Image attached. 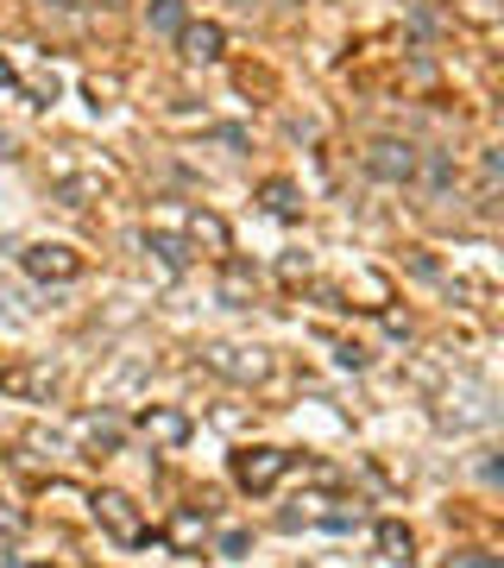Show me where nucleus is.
<instances>
[{
  "instance_id": "nucleus-21",
  "label": "nucleus",
  "mask_w": 504,
  "mask_h": 568,
  "mask_svg": "<svg viewBox=\"0 0 504 568\" xmlns=\"http://www.w3.org/2000/svg\"><path fill=\"white\" fill-rule=\"evenodd\" d=\"M334 366H347V373H366V366H373V354H366L359 341H334Z\"/></svg>"
},
{
  "instance_id": "nucleus-20",
  "label": "nucleus",
  "mask_w": 504,
  "mask_h": 568,
  "mask_svg": "<svg viewBox=\"0 0 504 568\" xmlns=\"http://www.w3.org/2000/svg\"><path fill=\"white\" fill-rule=\"evenodd\" d=\"M215 556H227V563H247V556H252V531H221V537H215Z\"/></svg>"
},
{
  "instance_id": "nucleus-22",
  "label": "nucleus",
  "mask_w": 504,
  "mask_h": 568,
  "mask_svg": "<svg viewBox=\"0 0 504 568\" xmlns=\"http://www.w3.org/2000/svg\"><path fill=\"white\" fill-rule=\"evenodd\" d=\"M442 568H504V563L492 556V549H460V556H448Z\"/></svg>"
},
{
  "instance_id": "nucleus-16",
  "label": "nucleus",
  "mask_w": 504,
  "mask_h": 568,
  "mask_svg": "<svg viewBox=\"0 0 504 568\" xmlns=\"http://www.w3.org/2000/svg\"><path fill=\"white\" fill-rule=\"evenodd\" d=\"M416 178H423L428 196H448L460 171H454V158H448V152H423V158H416Z\"/></svg>"
},
{
  "instance_id": "nucleus-27",
  "label": "nucleus",
  "mask_w": 504,
  "mask_h": 568,
  "mask_svg": "<svg viewBox=\"0 0 504 568\" xmlns=\"http://www.w3.org/2000/svg\"><path fill=\"white\" fill-rule=\"evenodd\" d=\"M0 158H13V139H7V133H0Z\"/></svg>"
},
{
  "instance_id": "nucleus-6",
  "label": "nucleus",
  "mask_w": 504,
  "mask_h": 568,
  "mask_svg": "<svg viewBox=\"0 0 504 568\" xmlns=\"http://www.w3.org/2000/svg\"><path fill=\"white\" fill-rule=\"evenodd\" d=\"M416 146H410V139H373V146H366V158H359V164H366V178H378V183H416Z\"/></svg>"
},
{
  "instance_id": "nucleus-1",
  "label": "nucleus",
  "mask_w": 504,
  "mask_h": 568,
  "mask_svg": "<svg viewBox=\"0 0 504 568\" xmlns=\"http://www.w3.org/2000/svg\"><path fill=\"white\" fill-rule=\"evenodd\" d=\"M202 366L221 373V379H233V386H265L272 354H265V348H240V341H208V348H202Z\"/></svg>"
},
{
  "instance_id": "nucleus-7",
  "label": "nucleus",
  "mask_w": 504,
  "mask_h": 568,
  "mask_svg": "<svg viewBox=\"0 0 504 568\" xmlns=\"http://www.w3.org/2000/svg\"><path fill=\"white\" fill-rule=\"evenodd\" d=\"M133 430H139V436H146L151 448H183L196 423H190V411H171V405H151V411H139V417H133Z\"/></svg>"
},
{
  "instance_id": "nucleus-17",
  "label": "nucleus",
  "mask_w": 504,
  "mask_h": 568,
  "mask_svg": "<svg viewBox=\"0 0 504 568\" xmlns=\"http://www.w3.org/2000/svg\"><path fill=\"white\" fill-rule=\"evenodd\" d=\"M146 20H151V32L176 38V32L190 26V7H183V0H151V7H146Z\"/></svg>"
},
{
  "instance_id": "nucleus-26",
  "label": "nucleus",
  "mask_w": 504,
  "mask_h": 568,
  "mask_svg": "<svg viewBox=\"0 0 504 568\" xmlns=\"http://www.w3.org/2000/svg\"><path fill=\"white\" fill-rule=\"evenodd\" d=\"M0 89H20V70H13L7 57H0Z\"/></svg>"
},
{
  "instance_id": "nucleus-3",
  "label": "nucleus",
  "mask_w": 504,
  "mask_h": 568,
  "mask_svg": "<svg viewBox=\"0 0 504 568\" xmlns=\"http://www.w3.org/2000/svg\"><path fill=\"white\" fill-rule=\"evenodd\" d=\"M0 391L7 398H20V405H57V391H64V373L45 361H25V366H0Z\"/></svg>"
},
{
  "instance_id": "nucleus-8",
  "label": "nucleus",
  "mask_w": 504,
  "mask_h": 568,
  "mask_svg": "<svg viewBox=\"0 0 504 568\" xmlns=\"http://www.w3.org/2000/svg\"><path fill=\"white\" fill-rule=\"evenodd\" d=\"M176 52L190 57V64H221L227 32L215 26V20H196V26H183V32H176Z\"/></svg>"
},
{
  "instance_id": "nucleus-9",
  "label": "nucleus",
  "mask_w": 504,
  "mask_h": 568,
  "mask_svg": "<svg viewBox=\"0 0 504 568\" xmlns=\"http://www.w3.org/2000/svg\"><path fill=\"white\" fill-rule=\"evenodd\" d=\"M146 253L171 272V279H183L190 272V259H196V247L183 240V234H171V228H146Z\"/></svg>"
},
{
  "instance_id": "nucleus-11",
  "label": "nucleus",
  "mask_w": 504,
  "mask_h": 568,
  "mask_svg": "<svg viewBox=\"0 0 504 568\" xmlns=\"http://www.w3.org/2000/svg\"><path fill=\"white\" fill-rule=\"evenodd\" d=\"M183 240H190V247H208L215 259L233 247V234H227V221L215 215V208H190V234H183Z\"/></svg>"
},
{
  "instance_id": "nucleus-12",
  "label": "nucleus",
  "mask_w": 504,
  "mask_h": 568,
  "mask_svg": "<svg viewBox=\"0 0 504 568\" xmlns=\"http://www.w3.org/2000/svg\"><path fill=\"white\" fill-rule=\"evenodd\" d=\"M164 543H171L176 556H196L202 543H208V518H202L196 505H183V512L171 518V531H164Z\"/></svg>"
},
{
  "instance_id": "nucleus-24",
  "label": "nucleus",
  "mask_w": 504,
  "mask_h": 568,
  "mask_svg": "<svg viewBox=\"0 0 504 568\" xmlns=\"http://www.w3.org/2000/svg\"><path fill=\"white\" fill-rule=\"evenodd\" d=\"M202 139H215V146H233V152H247V133H240V127H208Z\"/></svg>"
},
{
  "instance_id": "nucleus-4",
  "label": "nucleus",
  "mask_w": 504,
  "mask_h": 568,
  "mask_svg": "<svg viewBox=\"0 0 504 568\" xmlns=\"http://www.w3.org/2000/svg\"><path fill=\"white\" fill-rule=\"evenodd\" d=\"M89 512H95V524H101V531H107L114 543H126V549L151 537V531H146V518H139V505H133L126 492H114V487L95 492V499H89Z\"/></svg>"
},
{
  "instance_id": "nucleus-5",
  "label": "nucleus",
  "mask_w": 504,
  "mask_h": 568,
  "mask_svg": "<svg viewBox=\"0 0 504 568\" xmlns=\"http://www.w3.org/2000/svg\"><path fill=\"white\" fill-rule=\"evenodd\" d=\"M20 265H25V279H38V284H70V279H82V253L76 247H64V240H32L20 253Z\"/></svg>"
},
{
  "instance_id": "nucleus-15",
  "label": "nucleus",
  "mask_w": 504,
  "mask_h": 568,
  "mask_svg": "<svg viewBox=\"0 0 504 568\" xmlns=\"http://www.w3.org/2000/svg\"><path fill=\"white\" fill-rule=\"evenodd\" d=\"M378 556H385V563H398V568L416 563V537L403 531L398 518H385V524H378Z\"/></svg>"
},
{
  "instance_id": "nucleus-13",
  "label": "nucleus",
  "mask_w": 504,
  "mask_h": 568,
  "mask_svg": "<svg viewBox=\"0 0 504 568\" xmlns=\"http://www.w3.org/2000/svg\"><path fill=\"white\" fill-rule=\"evenodd\" d=\"M259 203H265V215H277V221H297V215H302V190L290 178H265V183H259Z\"/></svg>"
},
{
  "instance_id": "nucleus-18",
  "label": "nucleus",
  "mask_w": 504,
  "mask_h": 568,
  "mask_svg": "<svg viewBox=\"0 0 504 568\" xmlns=\"http://www.w3.org/2000/svg\"><path fill=\"white\" fill-rule=\"evenodd\" d=\"M101 190H107V178H64L57 183V203L82 208V196H101Z\"/></svg>"
},
{
  "instance_id": "nucleus-14",
  "label": "nucleus",
  "mask_w": 504,
  "mask_h": 568,
  "mask_svg": "<svg viewBox=\"0 0 504 568\" xmlns=\"http://www.w3.org/2000/svg\"><path fill=\"white\" fill-rule=\"evenodd\" d=\"M82 442H89L95 455H114V448L126 442V423H121V417H107V411L82 417Z\"/></svg>"
},
{
  "instance_id": "nucleus-25",
  "label": "nucleus",
  "mask_w": 504,
  "mask_h": 568,
  "mask_svg": "<svg viewBox=\"0 0 504 568\" xmlns=\"http://www.w3.org/2000/svg\"><path fill=\"white\" fill-rule=\"evenodd\" d=\"M25 95H32V107H50V102H57V77L32 82V89H25Z\"/></svg>"
},
{
  "instance_id": "nucleus-28",
  "label": "nucleus",
  "mask_w": 504,
  "mask_h": 568,
  "mask_svg": "<svg viewBox=\"0 0 504 568\" xmlns=\"http://www.w3.org/2000/svg\"><path fill=\"white\" fill-rule=\"evenodd\" d=\"M240 7H252V0H240ZM277 7H302V0H277Z\"/></svg>"
},
{
  "instance_id": "nucleus-29",
  "label": "nucleus",
  "mask_w": 504,
  "mask_h": 568,
  "mask_svg": "<svg viewBox=\"0 0 504 568\" xmlns=\"http://www.w3.org/2000/svg\"><path fill=\"white\" fill-rule=\"evenodd\" d=\"M95 7H126V0H95Z\"/></svg>"
},
{
  "instance_id": "nucleus-2",
  "label": "nucleus",
  "mask_w": 504,
  "mask_h": 568,
  "mask_svg": "<svg viewBox=\"0 0 504 568\" xmlns=\"http://www.w3.org/2000/svg\"><path fill=\"white\" fill-rule=\"evenodd\" d=\"M284 474H290V455L272 448V442H252V448L233 455V480H240V492H252V499H259V492H272Z\"/></svg>"
},
{
  "instance_id": "nucleus-23",
  "label": "nucleus",
  "mask_w": 504,
  "mask_h": 568,
  "mask_svg": "<svg viewBox=\"0 0 504 568\" xmlns=\"http://www.w3.org/2000/svg\"><path fill=\"white\" fill-rule=\"evenodd\" d=\"M277 272H284V284H302L316 265H309V253H284V265H277Z\"/></svg>"
},
{
  "instance_id": "nucleus-10",
  "label": "nucleus",
  "mask_w": 504,
  "mask_h": 568,
  "mask_svg": "<svg viewBox=\"0 0 504 568\" xmlns=\"http://www.w3.org/2000/svg\"><path fill=\"white\" fill-rule=\"evenodd\" d=\"M252 291H259V272H252L247 259L221 253V304H227V310H247Z\"/></svg>"
},
{
  "instance_id": "nucleus-19",
  "label": "nucleus",
  "mask_w": 504,
  "mask_h": 568,
  "mask_svg": "<svg viewBox=\"0 0 504 568\" xmlns=\"http://www.w3.org/2000/svg\"><path fill=\"white\" fill-rule=\"evenodd\" d=\"M309 524H322V531H359V505H328V512H309Z\"/></svg>"
}]
</instances>
